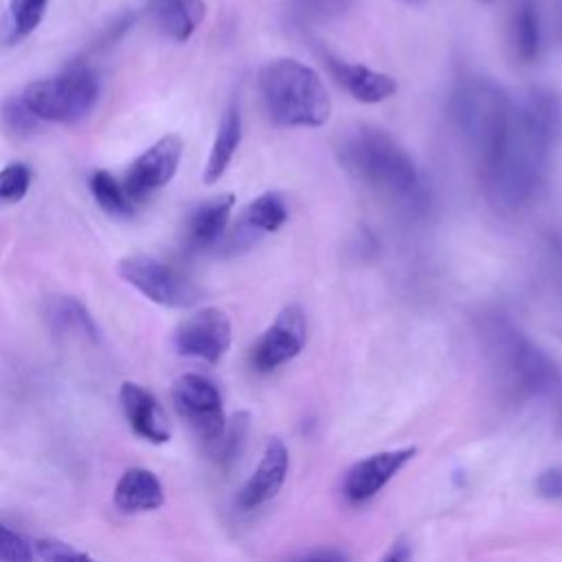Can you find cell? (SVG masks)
<instances>
[{
	"mask_svg": "<svg viewBox=\"0 0 562 562\" xmlns=\"http://www.w3.org/2000/svg\"><path fill=\"white\" fill-rule=\"evenodd\" d=\"M560 136L562 101L555 92L533 88L514 101L509 134L498 154L481 167L487 195L498 209H522L540 193Z\"/></svg>",
	"mask_w": 562,
	"mask_h": 562,
	"instance_id": "1",
	"label": "cell"
},
{
	"mask_svg": "<svg viewBox=\"0 0 562 562\" xmlns=\"http://www.w3.org/2000/svg\"><path fill=\"white\" fill-rule=\"evenodd\" d=\"M338 162L371 191L393 202H417L422 173L411 154L384 130L360 125L336 145Z\"/></svg>",
	"mask_w": 562,
	"mask_h": 562,
	"instance_id": "2",
	"label": "cell"
},
{
	"mask_svg": "<svg viewBox=\"0 0 562 562\" xmlns=\"http://www.w3.org/2000/svg\"><path fill=\"white\" fill-rule=\"evenodd\" d=\"M483 336L492 369L507 393L542 397L562 389V371L555 360L512 323L492 318L485 323Z\"/></svg>",
	"mask_w": 562,
	"mask_h": 562,
	"instance_id": "3",
	"label": "cell"
},
{
	"mask_svg": "<svg viewBox=\"0 0 562 562\" xmlns=\"http://www.w3.org/2000/svg\"><path fill=\"white\" fill-rule=\"evenodd\" d=\"M259 94L268 116L283 127H321L331 114L323 79L299 59L268 61L259 70Z\"/></svg>",
	"mask_w": 562,
	"mask_h": 562,
	"instance_id": "4",
	"label": "cell"
},
{
	"mask_svg": "<svg viewBox=\"0 0 562 562\" xmlns=\"http://www.w3.org/2000/svg\"><path fill=\"white\" fill-rule=\"evenodd\" d=\"M450 119L474 149L481 167L503 147L512 119L514 99L492 79L468 77L450 94Z\"/></svg>",
	"mask_w": 562,
	"mask_h": 562,
	"instance_id": "5",
	"label": "cell"
},
{
	"mask_svg": "<svg viewBox=\"0 0 562 562\" xmlns=\"http://www.w3.org/2000/svg\"><path fill=\"white\" fill-rule=\"evenodd\" d=\"M40 121L75 123L99 99V79L88 66H70L55 77L33 81L20 94Z\"/></svg>",
	"mask_w": 562,
	"mask_h": 562,
	"instance_id": "6",
	"label": "cell"
},
{
	"mask_svg": "<svg viewBox=\"0 0 562 562\" xmlns=\"http://www.w3.org/2000/svg\"><path fill=\"white\" fill-rule=\"evenodd\" d=\"M119 274L149 301L165 307H191L202 299V290L189 277L147 255L121 259Z\"/></svg>",
	"mask_w": 562,
	"mask_h": 562,
	"instance_id": "7",
	"label": "cell"
},
{
	"mask_svg": "<svg viewBox=\"0 0 562 562\" xmlns=\"http://www.w3.org/2000/svg\"><path fill=\"white\" fill-rule=\"evenodd\" d=\"M171 397L178 413L206 446H211L222 435L226 426L222 395L209 378L200 373L180 375L173 382Z\"/></svg>",
	"mask_w": 562,
	"mask_h": 562,
	"instance_id": "8",
	"label": "cell"
},
{
	"mask_svg": "<svg viewBox=\"0 0 562 562\" xmlns=\"http://www.w3.org/2000/svg\"><path fill=\"white\" fill-rule=\"evenodd\" d=\"M231 318L220 307H202L184 318L173 331V347L180 356L220 362L231 347Z\"/></svg>",
	"mask_w": 562,
	"mask_h": 562,
	"instance_id": "9",
	"label": "cell"
},
{
	"mask_svg": "<svg viewBox=\"0 0 562 562\" xmlns=\"http://www.w3.org/2000/svg\"><path fill=\"white\" fill-rule=\"evenodd\" d=\"M307 340L305 314L299 305L283 307L252 347V367L261 373L274 371L296 358Z\"/></svg>",
	"mask_w": 562,
	"mask_h": 562,
	"instance_id": "10",
	"label": "cell"
},
{
	"mask_svg": "<svg viewBox=\"0 0 562 562\" xmlns=\"http://www.w3.org/2000/svg\"><path fill=\"white\" fill-rule=\"evenodd\" d=\"M182 158V138L167 134L147 147L125 171L123 187L132 200L145 198L147 193L165 187L178 171Z\"/></svg>",
	"mask_w": 562,
	"mask_h": 562,
	"instance_id": "11",
	"label": "cell"
},
{
	"mask_svg": "<svg viewBox=\"0 0 562 562\" xmlns=\"http://www.w3.org/2000/svg\"><path fill=\"white\" fill-rule=\"evenodd\" d=\"M417 448L404 446L393 450H382L356 461L342 481V494L351 503H364L373 498L413 457Z\"/></svg>",
	"mask_w": 562,
	"mask_h": 562,
	"instance_id": "12",
	"label": "cell"
},
{
	"mask_svg": "<svg viewBox=\"0 0 562 562\" xmlns=\"http://www.w3.org/2000/svg\"><path fill=\"white\" fill-rule=\"evenodd\" d=\"M288 468H290L288 448L279 437H272L266 443L255 472L241 485V490L237 494V505L241 509H255V507L272 501L285 483Z\"/></svg>",
	"mask_w": 562,
	"mask_h": 562,
	"instance_id": "13",
	"label": "cell"
},
{
	"mask_svg": "<svg viewBox=\"0 0 562 562\" xmlns=\"http://www.w3.org/2000/svg\"><path fill=\"white\" fill-rule=\"evenodd\" d=\"M121 406L125 413V419L130 428L151 441V443H165L171 437V426L165 408L160 402L140 384L125 382L121 386Z\"/></svg>",
	"mask_w": 562,
	"mask_h": 562,
	"instance_id": "14",
	"label": "cell"
},
{
	"mask_svg": "<svg viewBox=\"0 0 562 562\" xmlns=\"http://www.w3.org/2000/svg\"><path fill=\"white\" fill-rule=\"evenodd\" d=\"M329 75L356 99L362 103H380L395 94L397 83L393 77L373 70L362 64H353L334 55H325Z\"/></svg>",
	"mask_w": 562,
	"mask_h": 562,
	"instance_id": "15",
	"label": "cell"
},
{
	"mask_svg": "<svg viewBox=\"0 0 562 562\" xmlns=\"http://www.w3.org/2000/svg\"><path fill=\"white\" fill-rule=\"evenodd\" d=\"M233 206H235L233 193H222L198 204L187 220V228H184L187 246L191 250H206L215 246L226 233Z\"/></svg>",
	"mask_w": 562,
	"mask_h": 562,
	"instance_id": "16",
	"label": "cell"
},
{
	"mask_svg": "<svg viewBox=\"0 0 562 562\" xmlns=\"http://www.w3.org/2000/svg\"><path fill=\"white\" fill-rule=\"evenodd\" d=\"M285 220H288L285 200L274 191H266L244 209V213L235 226L231 246H235V248L248 246L257 237L279 231L285 224Z\"/></svg>",
	"mask_w": 562,
	"mask_h": 562,
	"instance_id": "17",
	"label": "cell"
},
{
	"mask_svg": "<svg viewBox=\"0 0 562 562\" xmlns=\"http://www.w3.org/2000/svg\"><path fill=\"white\" fill-rule=\"evenodd\" d=\"M112 501L123 514L154 512L165 503V490L160 479L147 468H130L114 485Z\"/></svg>",
	"mask_w": 562,
	"mask_h": 562,
	"instance_id": "18",
	"label": "cell"
},
{
	"mask_svg": "<svg viewBox=\"0 0 562 562\" xmlns=\"http://www.w3.org/2000/svg\"><path fill=\"white\" fill-rule=\"evenodd\" d=\"M147 13L154 26L173 42H187L204 18L202 0H149Z\"/></svg>",
	"mask_w": 562,
	"mask_h": 562,
	"instance_id": "19",
	"label": "cell"
},
{
	"mask_svg": "<svg viewBox=\"0 0 562 562\" xmlns=\"http://www.w3.org/2000/svg\"><path fill=\"white\" fill-rule=\"evenodd\" d=\"M239 140H241V114H239L237 101H231V105L226 108V112L220 121L213 147H211L206 165H204V182L206 184H213L224 176V171L228 169V165L239 147Z\"/></svg>",
	"mask_w": 562,
	"mask_h": 562,
	"instance_id": "20",
	"label": "cell"
},
{
	"mask_svg": "<svg viewBox=\"0 0 562 562\" xmlns=\"http://www.w3.org/2000/svg\"><path fill=\"white\" fill-rule=\"evenodd\" d=\"M46 318H48V323L55 331L79 334V336L90 338V340L99 338V329H97V323L92 321L90 312L83 307V303H79L72 296L53 299L48 303Z\"/></svg>",
	"mask_w": 562,
	"mask_h": 562,
	"instance_id": "21",
	"label": "cell"
},
{
	"mask_svg": "<svg viewBox=\"0 0 562 562\" xmlns=\"http://www.w3.org/2000/svg\"><path fill=\"white\" fill-rule=\"evenodd\" d=\"M512 44L520 61H533L540 53V20L533 2L522 0L512 15Z\"/></svg>",
	"mask_w": 562,
	"mask_h": 562,
	"instance_id": "22",
	"label": "cell"
},
{
	"mask_svg": "<svg viewBox=\"0 0 562 562\" xmlns=\"http://www.w3.org/2000/svg\"><path fill=\"white\" fill-rule=\"evenodd\" d=\"M90 191L97 204L112 217L127 220L134 215V200L125 191L123 182L116 180L110 171H94L90 176Z\"/></svg>",
	"mask_w": 562,
	"mask_h": 562,
	"instance_id": "23",
	"label": "cell"
},
{
	"mask_svg": "<svg viewBox=\"0 0 562 562\" xmlns=\"http://www.w3.org/2000/svg\"><path fill=\"white\" fill-rule=\"evenodd\" d=\"M248 424H250L248 413H235L231 419H226L222 435L211 446H206L211 457L220 465H231L237 459V454L241 452V446L246 441Z\"/></svg>",
	"mask_w": 562,
	"mask_h": 562,
	"instance_id": "24",
	"label": "cell"
},
{
	"mask_svg": "<svg viewBox=\"0 0 562 562\" xmlns=\"http://www.w3.org/2000/svg\"><path fill=\"white\" fill-rule=\"evenodd\" d=\"M48 0H11L9 2V15H11V35L15 40L26 37L33 33L46 11Z\"/></svg>",
	"mask_w": 562,
	"mask_h": 562,
	"instance_id": "25",
	"label": "cell"
},
{
	"mask_svg": "<svg viewBox=\"0 0 562 562\" xmlns=\"http://www.w3.org/2000/svg\"><path fill=\"white\" fill-rule=\"evenodd\" d=\"M31 187V169L22 162H11L0 169V202H18Z\"/></svg>",
	"mask_w": 562,
	"mask_h": 562,
	"instance_id": "26",
	"label": "cell"
},
{
	"mask_svg": "<svg viewBox=\"0 0 562 562\" xmlns=\"http://www.w3.org/2000/svg\"><path fill=\"white\" fill-rule=\"evenodd\" d=\"M2 119H4V125L15 134V136H26L35 130L37 125V116L29 110V105L22 101V97H15V99H9L4 105H2Z\"/></svg>",
	"mask_w": 562,
	"mask_h": 562,
	"instance_id": "27",
	"label": "cell"
},
{
	"mask_svg": "<svg viewBox=\"0 0 562 562\" xmlns=\"http://www.w3.org/2000/svg\"><path fill=\"white\" fill-rule=\"evenodd\" d=\"M33 555L48 560V562H61V560H90V555L86 551L75 549L68 542H61L57 538H42L33 542Z\"/></svg>",
	"mask_w": 562,
	"mask_h": 562,
	"instance_id": "28",
	"label": "cell"
},
{
	"mask_svg": "<svg viewBox=\"0 0 562 562\" xmlns=\"http://www.w3.org/2000/svg\"><path fill=\"white\" fill-rule=\"evenodd\" d=\"M294 4L303 18L329 20V18L345 13L349 9L351 0H294Z\"/></svg>",
	"mask_w": 562,
	"mask_h": 562,
	"instance_id": "29",
	"label": "cell"
},
{
	"mask_svg": "<svg viewBox=\"0 0 562 562\" xmlns=\"http://www.w3.org/2000/svg\"><path fill=\"white\" fill-rule=\"evenodd\" d=\"M33 558V549L24 542L15 531L0 525V560L9 562H29Z\"/></svg>",
	"mask_w": 562,
	"mask_h": 562,
	"instance_id": "30",
	"label": "cell"
},
{
	"mask_svg": "<svg viewBox=\"0 0 562 562\" xmlns=\"http://www.w3.org/2000/svg\"><path fill=\"white\" fill-rule=\"evenodd\" d=\"M536 492L538 496L547 501H560L562 498V468H549L538 474L536 479Z\"/></svg>",
	"mask_w": 562,
	"mask_h": 562,
	"instance_id": "31",
	"label": "cell"
},
{
	"mask_svg": "<svg viewBox=\"0 0 562 562\" xmlns=\"http://www.w3.org/2000/svg\"><path fill=\"white\" fill-rule=\"evenodd\" d=\"M303 560H331V562H340V560H347V553L342 551H336V549H327V551H312V553H305Z\"/></svg>",
	"mask_w": 562,
	"mask_h": 562,
	"instance_id": "32",
	"label": "cell"
},
{
	"mask_svg": "<svg viewBox=\"0 0 562 562\" xmlns=\"http://www.w3.org/2000/svg\"><path fill=\"white\" fill-rule=\"evenodd\" d=\"M408 558H411V549H408V544L404 540L393 542L391 551L384 555V560H408Z\"/></svg>",
	"mask_w": 562,
	"mask_h": 562,
	"instance_id": "33",
	"label": "cell"
},
{
	"mask_svg": "<svg viewBox=\"0 0 562 562\" xmlns=\"http://www.w3.org/2000/svg\"><path fill=\"white\" fill-rule=\"evenodd\" d=\"M553 397H555V430L562 437V389Z\"/></svg>",
	"mask_w": 562,
	"mask_h": 562,
	"instance_id": "34",
	"label": "cell"
},
{
	"mask_svg": "<svg viewBox=\"0 0 562 562\" xmlns=\"http://www.w3.org/2000/svg\"><path fill=\"white\" fill-rule=\"evenodd\" d=\"M400 2H404V4H408V7H422V4H426L428 0H400Z\"/></svg>",
	"mask_w": 562,
	"mask_h": 562,
	"instance_id": "35",
	"label": "cell"
},
{
	"mask_svg": "<svg viewBox=\"0 0 562 562\" xmlns=\"http://www.w3.org/2000/svg\"><path fill=\"white\" fill-rule=\"evenodd\" d=\"M558 261H560V272H562V241L558 244Z\"/></svg>",
	"mask_w": 562,
	"mask_h": 562,
	"instance_id": "36",
	"label": "cell"
}]
</instances>
